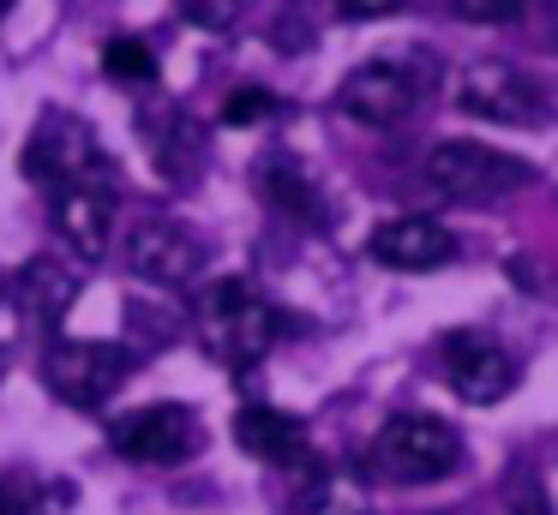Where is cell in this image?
Masks as SVG:
<instances>
[{
    "instance_id": "cell-1",
    "label": "cell",
    "mask_w": 558,
    "mask_h": 515,
    "mask_svg": "<svg viewBox=\"0 0 558 515\" xmlns=\"http://www.w3.org/2000/svg\"><path fill=\"white\" fill-rule=\"evenodd\" d=\"M193 330H198V342H205V354L217 359V366L246 371L270 354V342L282 335V318L265 294H253V287L241 282V275H222V282H210L205 294H198Z\"/></svg>"
},
{
    "instance_id": "cell-2",
    "label": "cell",
    "mask_w": 558,
    "mask_h": 515,
    "mask_svg": "<svg viewBox=\"0 0 558 515\" xmlns=\"http://www.w3.org/2000/svg\"><path fill=\"white\" fill-rule=\"evenodd\" d=\"M366 467L390 486H433V479H450L462 467V438L457 426H445L433 414H397L373 438Z\"/></svg>"
},
{
    "instance_id": "cell-3",
    "label": "cell",
    "mask_w": 558,
    "mask_h": 515,
    "mask_svg": "<svg viewBox=\"0 0 558 515\" xmlns=\"http://www.w3.org/2000/svg\"><path fill=\"white\" fill-rule=\"evenodd\" d=\"M19 162H25V180H31V186H49V192L109 174V156H102L97 132H90L78 114H66V108H49V114L31 126L25 156H19Z\"/></svg>"
},
{
    "instance_id": "cell-4",
    "label": "cell",
    "mask_w": 558,
    "mask_h": 515,
    "mask_svg": "<svg viewBox=\"0 0 558 515\" xmlns=\"http://www.w3.org/2000/svg\"><path fill=\"white\" fill-rule=\"evenodd\" d=\"M426 180H433L438 198L493 204V198H505V192L529 186V162L493 150V144H474V138H445L426 156Z\"/></svg>"
},
{
    "instance_id": "cell-5",
    "label": "cell",
    "mask_w": 558,
    "mask_h": 515,
    "mask_svg": "<svg viewBox=\"0 0 558 515\" xmlns=\"http://www.w3.org/2000/svg\"><path fill=\"white\" fill-rule=\"evenodd\" d=\"M133 378V354L121 342H49L43 354V383L66 407H97Z\"/></svg>"
},
{
    "instance_id": "cell-6",
    "label": "cell",
    "mask_w": 558,
    "mask_h": 515,
    "mask_svg": "<svg viewBox=\"0 0 558 515\" xmlns=\"http://www.w3.org/2000/svg\"><path fill=\"white\" fill-rule=\"evenodd\" d=\"M109 443L126 462L174 467V462H186V455H198V419H193V407H181V402H150V407H138V414L114 419Z\"/></svg>"
},
{
    "instance_id": "cell-7",
    "label": "cell",
    "mask_w": 558,
    "mask_h": 515,
    "mask_svg": "<svg viewBox=\"0 0 558 515\" xmlns=\"http://www.w3.org/2000/svg\"><path fill=\"white\" fill-rule=\"evenodd\" d=\"M457 102L462 114L474 120H493V126H534L546 114V96L529 72L505 66V60H474L457 84Z\"/></svg>"
},
{
    "instance_id": "cell-8",
    "label": "cell",
    "mask_w": 558,
    "mask_h": 515,
    "mask_svg": "<svg viewBox=\"0 0 558 515\" xmlns=\"http://www.w3.org/2000/svg\"><path fill=\"white\" fill-rule=\"evenodd\" d=\"M421 102V72L402 60H361L349 78L337 84V108L361 126H397Z\"/></svg>"
},
{
    "instance_id": "cell-9",
    "label": "cell",
    "mask_w": 558,
    "mask_h": 515,
    "mask_svg": "<svg viewBox=\"0 0 558 515\" xmlns=\"http://www.w3.org/2000/svg\"><path fill=\"white\" fill-rule=\"evenodd\" d=\"M438 371H445V383L462 402H481V407L505 402L510 383H517V359L481 330H450L445 342H438Z\"/></svg>"
},
{
    "instance_id": "cell-10",
    "label": "cell",
    "mask_w": 558,
    "mask_h": 515,
    "mask_svg": "<svg viewBox=\"0 0 558 515\" xmlns=\"http://www.w3.org/2000/svg\"><path fill=\"white\" fill-rule=\"evenodd\" d=\"M366 252H373V263H385V270L421 275V270H445V263L457 258V234H450L445 222H433V216H390V222L373 228Z\"/></svg>"
},
{
    "instance_id": "cell-11",
    "label": "cell",
    "mask_w": 558,
    "mask_h": 515,
    "mask_svg": "<svg viewBox=\"0 0 558 515\" xmlns=\"http://www.w3.org/2000/svg\"><path fill=\"white\" fill-rule=\"evenodd\" d=\"M114 210H121V186H114V174L61 186L54 192V234H61L78 258H102L109 228H114Z\"/></svg>"
},
{
    "instance_id": "cell-12",
    "label": "cell",
    "mask_w": 558,
    "mask_h": 515,
    "mask_svg": "<svg viewBox=\"0 0 558 515\" xmlns=\"http://www.w3.org/2000/svg\"><path fill=\"white\" fill-rule=\"evenodd\" d=\"M126 263H133V275H145V282L174 287L198 270V240L186 234L174 216H145V222H133V234H126Z\"/></svg>"
},
{
    "instance_id": "cell-13",
    "label": "cell",
    "mask_w": 558,
    "mask_h": 515,
    "mask_svg": "<svg viewBox=\"0 0 558 515\" xmlns=\"http://www.w3.org/2000/svg\"><path fill=\"white\" fill-rule=\"evenodd\" d=\"M229 431H234V443H241L253 462H270V467H306L313 462V450H306V426L289 419L282 407H270V402H246Z\"/></svg>"
},
{
    "instance_id": "cell-14",
    "label": "cell",
    "mask_w": 558,
    "mask_h": 515,
    "mask_svg": "<svg viewBox=\"0 0 558 515\" xmlns=\"http://www.w3.org/2000/svg\"><path fill=\"white\" fill-rule=\"evenodd\" d=\"M258 192H265L270 210L294 216V222H306V228H325V222H330V216H325V192H318L313 174H306L301 156L270 150L265 162H258Z\"/></svg>"
},
{
    "instance_id": "cell-15",
    "label": "cell",
    "mask_w": 558,
    "mask_h": 515,
    "mask_svg": "<svg viewBox=\"0 0 558 515\" xmlns=\"http://www.w3.org/2000/svg\"><path fill=\"white\" fill-rule=\"evenodd\" d=\"M78 299V270H66L61 258H31L19 270V306L37 323H61V311Z\"/></svg>"
},
{
    "instance_id": "cell-16",
    "label": "cell",
    "mask_w": 558,
    "mask_h": 515,
    "mask_svg": "<svg viewBox=\"0 0 558 515\" xmlns=\"http://www.w3.org/2000/svg\"><path fill=\"white\" fill-rule=\"evenodd\" d=\"M102 60H109V72H114L121 84H150V78H157V54H150L138 36H114Z\"/></svg>"
},
{
    "instance_id": "cell-17",
    "label": "cell",
    "mask_w": 558,
    "mask_h": 515,
    "mask_svg": "<svg viewBox=\"0 0 558 515\" xmlns=\"http://www.w3.org/2000/svg\"><path fill=\"white\" fill-rule=\"evenodd\" d=\"M270 114H282V102L270 90H234L229 102H222V120H229V126H258V120H270Z\"/></svg>"
},
{
    "instance_id": "cell-18",
    "label": "cell",
    "mask_w": 558,
    "mask_h": 515,
    "mask_svg": "<svg viewBox=\"0 0 558 515\" xmlns=\"http://www.w3.org/2000/svg\"><path fill=\"white\" fill-rule=\"evenodd\" d=\"M174 7H181L198 30H229V24L241 19V0H174Z\"/></svg>"
},
{
    "instance_id": "cell-19",
    "label": "cell",
    "mask_w": 558,
    "mask_h": 515,
    "mask_svg": "<svg viewBox=\"0 0 558 515\" xmlns=\"http://www.w3.org/2000/svg\"><path fill=\"white\" fill-rule=\"evenodd\" d=\"M450 7H457L462 19H474V24H505V19L522 12V0H450Z\"/></svg>"
},
{
    "instance_id": "cell-20",
    "label": "cell",
    "mask_w": 558,
    "mask_h": 515,
    "mask_svg": "<svg viewBox=\"0 0 558 515\" xmlns=\"http://www.w3.org/2000/svg\"><path fill=\"white\" fill-rule=\"evenodd\" d=\"M510 515H553V498L541 491V479H529V486L510 498Z\"/></svg>"
},
{
    "instance_id": "cell-21",
    "label": "cell",
    "mask_w": 558,
    "mask_h": 515,
    "mask_svg": "<svg viewBox=\"0 0 558 515\" xmlns=\"http://www.w3.org/2000/svg\"><path fill=\"white\" fill-rule=\"evenodd\" d=\"M402 0H337V12L342 19H354V24H366V19H385V12H397Z\"/></svg>"
},
{
    "instance_id": "cell-22",
    "label": "cell",
    "mask_w": 558,
    "mask_h": 515,
    "mask_svg": "<svg viewBox=\"0 0 558 515\" xmlns=\"http://www.w3.org/2000/svg\"><path fill=\"white\" fill-rule=\"evenodd\" d=\"M0 515H25V510H19V498H13L7 486H0Z\"/></svg>"
},
{
    "instance_id": "cell-23",
    "label": "cell",
    "mask_w": 558,
    "mask_h": 515,
    "mask_svg": "<svg viewBox=\"0 0 558 515\" xmlns=\"http://www.w3.org/2000/svg\"><path fill=\"white\" fill-rule=\"evenodd\" d=\"M0 371H7V354H0Z\"/></svg>"
}]
</instances>
